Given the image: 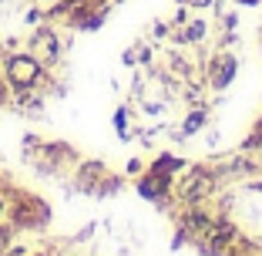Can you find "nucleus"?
Masks as SVG:
<instances>
[{
  "mask_svg": "<svg viewBox=\"0 0 262 256\" xmlns=\"http://www.w3.org/2000/svg\"><path fill=\"white\" fill-rule=\"evenodd\" d=\"M259 142H262V122L255 125V132L249 135V142H246V145H249V148H255V145H259Z\"/></svg>",
  "mask_w": 262,
  "mask_h": 256,
  "instance_id": "obj_6",
  "label": "nucleus"
},
{
  "mask_svg": "<svg viewBox=\"0 0 262 256\" xmlns=\"http://www.w3.org/2000/svg\"><path fill=\"white\" fill-rule=\"evenodd\" d=\"M7 74H10V81H14L17 88H31L34 81L40 78V64L34 61V57H10Z\"/></svg>",
  "mask_w": 262,
  "mask_h": 256,
  "instance_id": "obj_1",
  "label": "nucleus"
},
{
  "mask_svg": "<svg viewBox=\"0 0 262 256\" xmlns=\"http://www.w3.org/2000/svg\"><path fill=\"white\" fill-rule=\"evenodd\" d=\"M208 189H212V179H208L205 172H192V175L182 182V195H185L188 202H199Z\"/></svg>",
  "mask_w": 262,
  "mask_h": 256,
  "instance_id": "obj_3",
  "label": "nucleus"
},
{
  "mask_svg": "<svg viewBox=\"0 0 262 256\" xmlns=\"http://www.w3.org/2000/svg\"><path fill=\"white\" fill-rule=\"evenodd\" d=\"M202 118H205V115H192V118H188V122H185V135H192L195 128H199V125H202Z\"/></svg>",
  "mask_w": 262,
  "mask_h": 256,
  "instance_id": "obj_7",
  "label": "nucleus"
},
{
  "mask_svg": "<svg viewBox=\"0 0 262 256\" xmlns=\"http://www.w3.org/2000/svg\"><path fill=\"white\" fill-rule=\"evenodd\" d=\"M182 226H188V229H208V226H212V219L205 216V212H188V216H182Z\"/></svg>",
  "mask_w": 262,
  "mask_h": 256,
  "instance_id": "obj_4",
  "label": "nucleus"
},
{
  "mask_svg": "<svg viewBox=\"0 0 262 256\" xmlns=\"http://www.w3.org/2000/svg\"><path fill=\"white\" fill-rule=\"evenodd\" d=\"M7 240H10V229H0V249L7 246Z\"/></svg>",
  "mask_w": 262,
  "mask_h": 256,
  "instance_id": "obj_9",
  "label": "nucleus"
},
{
  "mask_svg": "<svg viewBox=\"0 0 262 256\" xmlns=\"http://www.w3.org/2000/svg\"><path fill=\"white\" fill-rule=\"evenodd\" d=\"M202 34H205V24H202V21H195V24H188V31H185V41H199Z\"/></svg>",
  "mask_w": 262,
  "mask_h": 256,
  "instance_id": "obj_5",
  "label": "nucleus"
},
{
  "mask_svg": "<svg viewBox=\"0 0 262 256\" xmlns=\"http://www.w3.org/2000/svg\"><path fill=\"white\" fill-rule=\"evenodd\" d=\"M232 78H235V57H215L212 68H208V81H212V88H225Z\"/></svg>",
  "mask_w": 262,
  "mask_h": 256,
  "instance_id": "obj_2",
  "label": "nucleus"
},
{
  "mask_svg": "<svg viewBox=\"0 0 262 256\" xmlns=\"http://www.w3.org/2000/svg\"><path fill=\"white\" fill-rule=\"evenodd\" d=\"M188 7H208V4H212V0H185Z\"/></svg>",
  "mask_w": 262,
  "mask_h": 256,
  "instance_id": "obj_8",
  "label": "nucleus"
}]
</instances>
